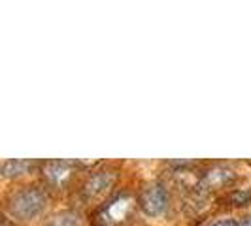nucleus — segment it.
<instances>
[{
	"label": "nucleus",
	"instance_id": "f257e3e1",
	"mask_svg": "<svg viewBox=\"0 0 251 226\" xmlns=\"http://www.w3.org/2000/svg\"><path fill=\"white\" fill-rule=\"evenodd\" d=\"M48 205L46 190L38 187H25L13 192L8 200V213L17 221H30L36 219Z\"/></svg>",
	"mask_w": 251,
	"mask_h": 226
},
{
	"label": "nucleus",
	"instance_id": "f03ea898",
	"mask_svg": "<svg viewBox=\"0 0 251 226\" xmlns=\"http://www.w3.org/2000/svg\"><path fill=\"white\" fill-rule=\"evenodd\" d=\"M138 205L146 215H151V217L163 215L166 211V207H168V192H166V188L163 185H159V183L146 185L138 196Z\"/></svg>",
	"mask_w": 251,
	"mask_h": 226
},
{
	"label": "nucleus",
	"instance_id": "7ed1b4c3",
	"mask_svg": "<svg viewBox=\"0 0 251 226\" xmlns=\"http://www.w3.org/2000/svg\"><path fill=\"white\" fill-rule=\"evenodd\" d=\"M113 183H115V172H110V170L95 172V174L85 181L83 188H81L83 200L85 202L102 200V198L106 196V192L113 187Z\"/></svg>",
	"mask_w": 251,
	"mask_h": 226
},
{
	"label": "nucleus",
	"instance_id": "20e7f679",
	"mask_svg": "<svg viewBox=\"0 0 251 226\" xmlns=\"http://www.w3.org/2000/svg\"><path fill=\"white\" fill-rule=\"evenodd\" d=\"M74 174V164L66 160H48L42 164V177L46 183L55 188H63L68 185Z\"/></svg>",
	"mask_w": 251,
	"mask_h": 226
},
{
	"label": "nucleus",
	"instance_id": "39448f33",
	"mask_svg": "<svg viewBox=\"0 0 251 226\" xmlns=\"http://www.w3.org/2000/svg\"><path fill=\"white\" fill-rule=\"evenodd\" d=\"M236 181V172L228 166L223 164H215L212 168H208L201 177V188L204 190H217V188H225L232 185Z\"/></svg>",
	"mask_w": 251,
	"mask_h": 226
},
{
	"label": "nucleus",
	"instance_id": "423d86ee",
	"mask_svg": "<svg viewBox=\"0 0 251 226\" xmlns=\"http://www.w3.org/2000/svg\"><path fill=\"white\" fill-rule=\"evenodd\" d=\"M132 209V200L128 196H117L104 207V225H113V223H121L126 215Z\"/></svg>",
	"mask_w": 251,
	"mask_h": 226
},
{
	"label": "nucleus",
	"instance_id": "0eeeda50",
	"mask_svg": "<svg viewBox=\"0 0 251 226\" xmlns=\"http://www.w3.org/2000/svg\"><path fill=\"white\" fill-rule=\"evenodd\" d=\"M32 168H34L32 160H6V162L2 164V176L6 177V179L25 176Z\"/></svg>",
	"mask_w": 251,
	"mask_h": 226
},
{
	"label": "nucleus",
	"instance_id": "6e6552de",
	"mask_svg": "<svg viewBox=\"0 0 251 226\" xmlns=\"http://www.w3.org/2000/svg\"><path fill=\"white\" fill-rule=\"evenodd\" d=\"M46 226H81V217L75 211H63L51 217Z\"/></svg>",
	"mask_w": 251,
	"mask_h": 226
},
{
	"label": "nucleus",
	"instance_id": "1a4fd4ad",
	"mask_svg": "<svg viewBox=\"0 0 251 226\" xmlns=\"http://www.w3.org/2000/svg\"><path fill=\"white\" fill-rule=\"evenodd\" d=\"M250 198H251V196L248 194V192H234V194H232V202H234L236 205H242L244 202L250 200Z\"/></svg>",
	"mask_w": 251,
	"mask_h": 226
},
{
	"label": "nucleus",
	"instance_id": "9d476101",
	"mask_svg": "<svg viewBox=\"0 0 251 226\" xmlns=\"http://www.w3.org/2000/svg\"><path fill=\"white\" fill-rule=\"evenodd\" d=\"M208 226H240L238 221H234V219H219V221H215L212 225Z\"/></svg>",
	"mask_w": 251,
	"mask_h": 226
},
{
	"label": "nucleus",
	"instance_id": "9b49d317",
	"mask_svg": "<svg viewBox=\"0 0 251 226\" xmlns=\"http://www.w3.org/2000/svg\"><path fill=\"white\" fill-rule=\"evenodd\" d=\"M240 226H251V215H248V217H244L242 221L238 223Z\"/></svg>",
	"mask_w": 251,
	"mask_h": 226
}]
</instances>
